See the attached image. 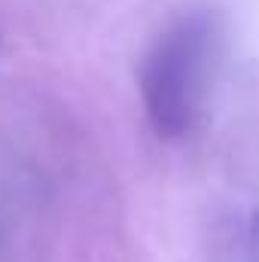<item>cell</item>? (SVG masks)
<instances>
[{
    "mask_svg": "<svg viewBox=\"0 0 259 262\" xmlns=\"http://www.w3.org/2000/svg\"><path fill=\"white\" fill-rule=\"evenodd\" d=\"M210 55V21L192 12L174 21L140 61V98L159 137H180L192 125Z\"/></svg>",
    "mask_w": 259,
    "mask_h": 262,
    "instance_id": "cell-1",
    "label": "cell"
}]
</instances>
